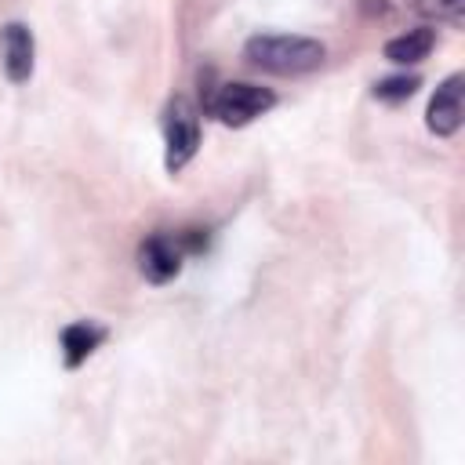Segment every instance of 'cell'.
<instances>
[{
	"instance_id": "obj_1",
	"label": "cell",
	"mask_w": 465,
	"mask_h": 465,
	"mask_svg": "<svg viewBox=\"0 0 465 465\" xmlns=\"http://www.w3.org/2000/svg\"><path fill=\"white\" fill-rule=\"evenodd\" d=\"M243 58L272 76H305L327 62V47L298 33H254L243 44Z\"/></svg>"
},
{
	"instance_id": "obj_3",
	"label": "cell",
	"mask_w": 465,
	"mask_h": 465,
	"mask_svg": "<svg viewBox=\"0 0 465 465\" xmlns=\"http://www.w3.org/2000/svg\"><path fill=\"white\" fill-rule=\"evenodd\" d=\"M272 105H276V91L243 84V80H229V84L214 87L207 98V113L225 127H247L258 116H265Z\"/></svg>"
},
{
	"instance_id": "obj_2",
	"label": "cell",
	"mask_w": 465,
	"mask_h": 465,
	"mask_svg": "<svg viewBox=\"0 0 465 465\" xmlns=\"http://www.w3.org/2000/svg\"><path fill=\"white\" fill-rule=\"evenodd\" d=\"M200 109L185 98L174 94L163 109V167L167 174H178L193 163V156L200 153Z\"/></svg>"
},
{
	"instance_id": "obj_7",
	"label": "cell",
	"mask_w": 465,
	"mask_h": 465,
	"mask_svg": "<svg viewBox=\"0 0 465 465\" xmlns=\"http://www.w3.org/2000/svg\"><path fill=\"white\" fill-rule=\"evenodd\" d=\"M105 338H109V331H105L102 323H94V320H73V323H65V327H62V334H58L62 363H65L69 371L84 367Z\"/></svg>"
},
{
	"instance_id": "obj_9",
	"label": "cell",
	"mask_w": 465,
	"mask_h": 465,
	"mask_svg": "<svg viewBox=\"0 0 465 465\" xmlns=\"http://www.w3.org/2000/svg\"><path fill=\"white\" fill-rule=\"evenodd\" d=\"M418 84H421V80H418L414 73H411V76H407V73L385 76V80L374 84V98H378V102H389V105H400V102H407V98L418 91Z\"/></svg>"
},
{
	"instance_id": "obj_5",
	"label": "cell",
	"mask_w": 465,
	"mask_h": 465,
	"mask_svg": "<svg viewBox=\"0 0 465 465\" xmlns=\"http://www.w3.org/2000/svg\"><path fill=\"white\" fill-rule=\"evenodd\" d=\"M0 65L11 84H29L36 69V40L25 22H7L0 29Z\"/></svg>"
},
{
	"instance_id": "obj_6",
	"label": "cell",
	"mask_w": 465,
	"mask_h": 465,
	"mask_svg": "<svg viewBox=\"0 0 465 465\" xmlns=\"http://www.w3.org/2000/svg\"><path fill=\"white\" fill-rule=\"evenodd\" d=\"M461 91H465V76H461V73H450V76L432 91L429 109H425V127H429L436 138L458 134L461 116H465V109H461Z\"/></svg>"
},
{
	"instance_id": "obj_10",
	"label": "cell",
	"mask_w": 465,
	"mask_h": 465,
	"mask_svg": "<svg viewBox=\"0 0 465 465\" xmlns=\"http://www.w3.org/2000/svg\"><path fill=\"white\" fill-rule=\"evenodd\" d=\"M174 236H178V243H182L185 254H203L207 243H211L207 229H182V232H174Z\"/></svg>"
},
{
	"instance_id": "obj_4",
	"label": "cell",
	"mask_w": 465,
	"mask_h": 465,
	"mask_svg": "<svg viewBox=\"0 0 465 465\" xmlns=\"http://www.w3.org/2000/svg\"><path fill=\"white\" fill-rule=\"evenodd\" d=\"M182 262H185V251L174 232H153L138 243V272L156 287L171 283L182 272Z\"/></svg>"
},
{
	"instance_id": "obj_8",
	"label": "cell",
	"mask_w": 465,
	"mask_h": 465,
	"mask_svg": "<svg viewBox=\"0 0 465 465\" xmlns=\"http://www.w3.org/2000/svg\"><path fill=\"white\" fill-rule=\"evenodd\" d=\"M432 47H436V29L418 25V29H407V33L385 40L381 54H385L392 65H418V62H425V58L432 54Z\"/></svg>"
}]
</instances>
